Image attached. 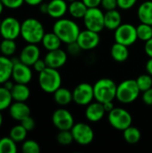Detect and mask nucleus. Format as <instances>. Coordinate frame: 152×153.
Segmentation results:
<instances>
[{
    "instance_id": "nucleus-51",
    "label": "nucleus",
    "mask_w": 152,
    "mask_h": 153,
    "mask_svg": "<svg viewBox=\"0 0 152 153\" xmlns=\"http://www.w3.org/2000/svg\"><path fill=\"white\" fill-rule=\"evenodd\" d=\"M4 5L3 4V3H2V1L0 0V14L3 13V10H4Z\"/></svg>"
},
{
    "instance_id": "nucleus-15",
    "label": "nucleus",
    "mask_w": 152,
    "mask_h": 153,
    "mask_svg": "<svg viewBox=\"0 0 152 153\" xmlns=\"http://www.w3.org/2000/svg\"><path fill=\"white\" fill-rule=\"evenodd\" d=\"M67 59H68V53L64 49H62L61 48L55 50L47 51L44 58L47 66L55 69H60L61 67H63L66 64Z\"/></svg>"
},
{
    "instance_id": "nucleus-39",
    "label": "nucleus",
    "mask_w": 152,
    "mask_h": 153,
    "mask_svg": "<svg viewBox=\"0 0 152 153\" xmlns=\"http://www.w3.org/2000/svg\"><path fill=\"white\" fill-rule=\"evenodd\" d=\"M4 7L9 9H17L20 8L24 2V0H1Z\"/></svg>"
},
{
    "instance_id": "nucleus-45",
    "label": "nucleus",
    "mask_w": 152,
    "mask_h": 153,
    "mask_svg": "<svg viewBox=\"0 0 152 153\" xmlns=\"http://www.w3.org/2000/svg\"><path fill=\"white\" fill-rule=\"evenodd\" d=\"M144 51H145L146 55L150 58H152V38L151 39H149L148 41L145 42V44H144Z\"/></svg>"
},
{
    "instance_id": "nucleus-7",
    "label": "nucleus",
    "mask_w": 152,
    "mask_h": 153,
    "mask_svg": "<svg viewBox=\"0 0 152 153\" xmlns=\"http://www.w3.org/2000/svg\"><path fill=\"white\" fill-rule=\"evenodd\" d=\"M105 13L99 7L88 8L82 21L85 29L100 33L105 29Z\"/></svg>"
},
{
    "instance_id": "nucleus-11",
    "label": "nucleus",
    "mask_w": 152,
    "mask_h": 153,
    "mask_svg": "<svg viewBox=\"0 0 152 153\" xmlns=\"http://www.w3.org/2000/svg\"><path fill=\"white\" fill-rule=\"evenodd\" d=\"M52 123L54 126L59 131L71 130L73 125L75 124L73 114L64 108H58L53 113Z\"/></svg>"
},
{
    "instance_id": "nucleus-52",
    "label": "nucleus",
    "mask_w": 152,
    "mask_h": 153,
    "mask_svg": "<svg viewBox=\"0 0 152 153\" xmlns=\"http://www.w3.org/2000/svg\"><path fill=\"white\" fill-rule=\"evenodd\" d=\"M2 125H3V116H2V113L0 111V127L2 126Z\"/></svg>"
},
{
    "instance_id": "nucleus-21",
    "label": "nucleus",
    "mask_w": 152,
    "mask_h": 153,
    "mask_svg": "<svg viewBox=\"0 0 152 153\" xmlns=\"http://www.w3.org/2000/svg\"><path fill=\"white\" fill-rule=\"evenodd\" d=\"M13 61L9 56H0V84H4L12 78Z\"/></svg>"
},
{
    "instance_id": "nucleus-6",
    "label": "nucleus",
    "mask_w": 152,
    "mask_h": 153,
    "mask_svg": "<svg viewBox=\"0 0 152 153\" xmlns=\"http://www.w3.org/2000/svg\"><path fill=\"white\" fill-rule=\"evenodd\" d=\"M108 120L113 128L118 131H124L132 126L133 117L125 108H115L113 110L108 113Z\"/></svg>"
},
{
    "instance_id": "nucleus-16",
    "label": "nucleus",
    "mask_w": 152,
    "mask_h": 153,
    "mask_svg": "<svg viewBox=\"0 0 152 153\" xmlns=\"http://www.w3.org/2000/svg\"><path fill=\"white\" fill-rule=\"evenodd\" d=\"M39 58H40L39 48L37 46V44H29V43L22 49L19 56L21 62L30 66H32L34 63Z\"/></svg>"
},
{
    "instance_id": "nucleus-37",
    "label": "nucleus",
    "mask_w": 152,
    "mask_h": 153,
    "mask_svg": "<svg viewBox=\"0 0 152 153\" xmlns=\"http://www.w3.org/2000/svg\"><path fill=\"white\" fill-rule=\"evenodd\" d=\"M82 51V49L81 48V47L79 46V44L74 41L72 43L67 44V48H66V52L73 56H78L81 55V52Z\"/></svg>"
},
{
    "instance_id": "nucleus-33",
    "label": "nucleus",
    "mask_w": 152,
    "mask_h": 153,
    "mask_svg": "<svg viewBox=\"0 0 152 153\" xmlns=\"http://www.w3.org/2000/svg\"><path fill=\"white\" fill-rule=\"evenodd\" d=\"M12 95L11 91L5 89L4 86L0 87V111H3L6 108H9L12 104Z\"/></svg>"
},
{
    "instance_id": "nucleus-44",
    "label": "nucleus",
    "mask_w": 152,
    "mask_h": 153,
    "mask_svg": "<svg viewBox=\"0 0 152 153\" xmlns=\"http://www.w3.org/2000/svg\"><path fill=\"white\" fill-rule=\"evenodd\" d=\"M88 8H92V7H99L101 4V0H82Z\"/></svg>"
},
{
    "instance_id": "nucleus-24",
    "label": "nucleus",
    "mask_w": 152,
    "mask_h": 153,
    "mask_svg": "<svg viewBox=\"0 0 152 153\" xmlns=\"http://www.w3.org/2000/svg\"><path fill=\"white\" fill-rule=\"evenodd\" d=\"M10 91L13 100L14 101L25 102L26 100H28V99L30 96V88L27 86V84H23V83H15Z\"/></svg>"
},
{
    "instance_id": "nucleus-50",
    "label": "nucleus",
    "mask_w": 152,
    "mask_h": 153,
    "mask_svg": "<svg viewBox=\"0 0 152 153\" xmlns=\"http://www.w3.org/2000/svg\"><path fill=\"white\" fill-rule=\"evenodd\" d=\"M39 12L47 14V3H41L39 4Z\"/></svg>"
},
{
    "instance_id": "nucleus-42",
    "label": "nucleus",
    "mask_w": 152,
    "mask_h": 153,
    "mask_svg": "<svg viewBox=\"0 0 152 153\" xmlns=\"http://www.w3.org/2000/svg\"><path fill=\"white\" fill-rule=\"evenodd\" d=\"M142 100L144 104H146L147 106L152 107V88L142 92Z\"/></svg>"
},
{
    "instance_id": "nucleus-5",
    "label": "nucleus",
    "mask_w": 152,
    "mask_h": 153,
    "mask_svg": "<svg viewBox=\"0 0 152 153\" xmlns=\"http://www.w3.org/2000/svg\"><path fill=\"white\" fill-rule=\"evenodd\" d=\"M140 93L136 80L127 79L117 85L116 99L122 104H131L140 97Z\"/></svg>"
},
{
    "instance_id": "nucleus-29",
    "label": "nucleus",
    "mask_w": 152,
    "mask_h": 153,
    "mask_svg": "<svg viewBox=\"0 0 152 153\" xmlns=\"http://www.w3.org/2000/svg\"><path fill=\"white\" fill-rule=\"evenodd\" d=\"M136 30L138 39L141 41L146 42L152 38V25L141 22L136 27Z\"/></svg>"
},
{
    "instance_id": "nucleus-13",
    "label": "nucleus",
    "mask_w": 152,
    "mask_h": 153,
    "mask_svg": "<svg viewBox=\"0 0 152 153\" xmlns=\"http://www.w3.org/2000/svg\"><path fill=\"white\" fill-rule=\"evenodd\" d=\"M13 68L12 73V79L15 83L28 84L32 79V71L30 65L22 63L20 59L13 58Z\"/></svg>"
},
{
    "instance_id": "nucleus-32",
    "label": "nucleus",
    "mask_w": 152,
    "mask_h": 153,
    "mask_svg": "<svg viewBox=\"0 0 152 153\" xmlns=\"http://www.w3.org/2000/svg\"><path fill=\"white\" fill-rule=\"evenodd\" d=\"M16 152V143L10 136L0 139V153H15Z\"/></svg>"
},
{
    "instance_id": "nucleus-22",
    "label": "nucleus",
    "mask_w": 152,
    "mask_h": 153,
    "mask_svg": "<svg viewBox=\"0 0 152 153\" xmlns=\"http://www.w3.org/2000/svg\"><path fill=\"white\" fill-rule=\"evenodd\" d=\"M129 47L121 43L116 42L112 45L110 49V55L114 61L117 63H124L129 57Z\"/></svg>"
},
{
    "instance_id": "nucleus-46",
    "label": "nucleus",
    "mask_w": 152,
    "mask_h": 153,
    "mask_svg": "<svg viewBox=\"0 0 152 153\" xmlns=\"http://www.w3.org/2000/svg\"><path fill=\"white\" fill-rule=\"evenodd\" d=\"M103 106H104V108L106 110L107 113H109L111 110H113L116 107L114 105V102L113 101H108V102H105L103 103Z\"/></svg>"
},
{
    "instance_id": "nucleus-17",
    "label": "nucleus",
    "mask_w": 152,
    "mask_h": 153,
    "mask_svg": "<svg viewBox=\"0 0 152 153\" xmlns=\"http://www.w3.org/2000/svg\"><path fill=\"white\" fill-rule=\"evenodd\" d=\"M106 113L103 103L95 100L86 106L85 117L91 123H97L105 117Z\"/></svg>"
},
{
    "instance_id": "nucleus-14",
    "label": "nucleus",
    "mask_w": 152,
    "mask_h": 153,
    "mask_svg": "<svg viewBox=\"0 0 152 153\" xmlns=\"http://www.w3.org/2000/svg\"><path fill=\"white\" fill-rule=\"evenodd\" d=\"M76 42L79 44L82 50H92L96 48L100 43L99 33L85 29L83 30H81Z\"/></svg>"
},
{
    "instance_id": "nucleus-38",
    "label": "nucleus",
    "mask_w": 152,
    "mask_h": 153,
    "mask_svg": "<svg viewBox=\"0 0 152 153\" xmlns=\"http://www.w3.org/2000/svg\"><path fill=\"white\" fill-rule=\"evenodd\" d=\"M137 2L138 0H117V5L119 9L126 11L132 9Z\"/></svg>"
},
{
    "instance_id": "nucleus-34",
    "label": "nucleus",
    "mask_w": 152,
    "mask_h": 153,
    "mask_svg": "<svg viewBox=\"0 0 152 153\" xmlns=\"http://www.w3.org/2000/svg\"><path fill=\"white\" fill-rule=\"evenodd\" d=\"M135 80H136L137 85H138L141 92H143V91L152 88V76L148 73L141 74Z\"/></svg>"
},
{
    "instance_id": "nucleus-49",
    "label": "nucleus",
    "mask_w": 152,
    "mask_h": 153,
    "mask_svg": "<svg viewBox=\"0 0 152 153\" xmlns=\"http://www.w3.org/2000/svg\"><path fill=\"white\" fill-rule=\"evenodd\" d=\"M14 84H15V82L13 83V81L12 82L11 80H8V81H6V82L3 84V86H4L5 89H7V90L11 91V90L13 89V87L14 86Z\"/></svg>"
},
{
    "instance_id": "nucleus-35",
    "label": "nucleus",
    "mask_w": 152,
    "mask_h": 153,
    "mask_svg": "<svg viewBox=\"0 0 152 153\" xmlns=\"http://www.w3.org/2000/svg\"><path fill=\"white\" fill-rule=\"evenodd\" d=\"M56 141L59 144H61L63 146H68L73 142H74L71 130H61V131H59V133L56 135Z\"/></svg>"
},
{
    "instance_id": "nucleus-20",
    "label": "nucleus",
    "mask_w": 152,
    "mask_h": 153,
    "mask_svg": "<svg viewBox=\"0 0 152 153\" xmlns=\"http://www.w3.org/2000/svg\"><path fill=\"white\" fill-rule=\"evenodd\" d=\"M104 22H105L106 29H108L109 30H115L123 23L122 22V14L116 9L106 11L105 16H104Z\"/></svg>"
},
{
    "instance_id": "nucleus-12",
    "label": "nucleus",
    "mask_w": 152,
    "mask_h": 153,
    "mask_svg": "<svg viewBox=\"0 0 152 153\" xmlns=\"http://www.w3.org/2000/svg\"><path fill=\"white\" fill-rule=\"evenodd\" d=\"M21 25L22 23L14 17L9 16L4 18L0 26V34L2 38L15 40L21 36Z\"/></svg>"
},
{
    "instance_id": "nucleus-18",
    "label": "nucleus",
    "mask_w": 152,
    "mask_h": 153,
    "mask_svg": "<svg viewBox=\"0 0 152 153\" xmlns=\"http://www.w3.org/2000/svg\"><path fill=\"white\" fill-rule=\"evenodd\" d=\"M68 5L66 0H50L47 3V14L56 20L63 18L68 13Z\"/></svg>"
},
{
    "instance_id": "nucleus-4",
    "label": "nucleus",
    "mask_w": 152,
    "mask_h": 153,
    "mask_svg": "<svg viewBox=\"0 0 152 153\" xmlns=\"http://www.w3.org/2000/svg\"><path fill=\"white\" fill-rule=\"evenodd\" d=\"M39 84L46 93H54L62 85V76L58 69L47 67L39 73Z\"/></svg>"
},
{
    "instance_id": "nucleus-9",
    "label": "nucleus",
    "mask_w": 152,
    "mask_h": 153,
    "mask_svg": "<svg viewBox=\"0 0 152 153\" xmlns=\"http://www.w3.org/2000/svg\"><path fill=\"white\" fill-rule=\"evenodd\" d=\"M93 85L88 82L79 83L73 91V101L78 106H87L94 100Z\"/></svg>"
},
{
    "instance_id": "nucleus-47",
    "label": "nucleus",
    "mask_w": 152,
    "mask_h": 153,
    "mask_svg": "<svg viewBox=\"0 0 152 153\" xmlns=\"http://www.w3.org/2000/svg\"><path fill=\"white\" fill-rule=\"evenodd\" d=\"M44 0H24V2L30 5V6H36V5H39L41 3H43Z\"/></svg>"
},
{
    "instance_id": "nucleus-27",
    "label": "nucleus",
    "mask_w": 152,
    "mask_h": 153,
    "mask_svg": "<svg viewBox=\"0 0 152 153\" xmlns=\"http://www.w3.org/2000/svg\"><path fill=\"white\" fill-rule=\"evenodd\" d=\"M41 43L47 51H51V50L60 48L63 42L59 39V37L54 31H52V32L45 33L41 40Z\"/></svg>"
},
{
    "instance_id": "nucleus-53",
    "label": "nucleus",
    "mask_w": 152,
    "mask_h": 153,
    "mask_svg": "<svg viewBox=\"0 0 152 153\" xmlns=\"http://www.w3.org/2000/svg\"><path fill=\"white\" fill-rule=\"evenodd\" d=\"M68 3H72V2H73V1H75V0H66Z\"/></svg>"
},
{
    "instance_id": "nucleus-10",
    "label": "nucleus",
    "mask_w": 152,
    "mask_h": 153,
    "mask_svg": "<svg viewBox=\"0 0 152 153\" xmlns=\"http://www.w3.org/2000/svg\"><path fill=\"white\" fill-rule=\"evenodd\" d=\"M71 132L73 134L74 142L82 146L91 143L94 139V131L87 123H75L72 127Z\"/></svg>"
},
{
    "instance_id": "nucleus-26",
    "label": "nucleus",
    "mask_w": 152,
    "mask_h": 153,
    "mask_svg": "<svg viewBox=\"0 0 152 153\" xmlns=\"http://www.w3.org/2000/svg\"><path fill=\"white\" fill-rule=\"evenodd\" d=\"M87 10V5L82 0H75L68 5V13L73 19H83Z\"/></svg>"
},
{
    "instance_id": "nucleus-25",
    "label": "nucleus",
    "mask_w": 152,
    "mask_h": 153,
    "mask_svg": "<svg viewBox=\"0 0 152 153\" xmlns=\"http://www.w3.org/2000/svg\"><path fill=\"white\" fill-rule=\"evenodd\" d=\"M53 94L55 102L61 107H65L73 101V92L65 87L61 86Z\"/></svg>"
},
{
    "instance_id": "nucleus-31",
    "label": "nucleus",
    "mask_w": 152,
    "mask_h": 153,
    "mask_svg": "<svg viewBox=\"0 0 152 153\" xmlns=\"http://www.w3.org/2000/svg\"><path fill=\"white\" fill-rule=\"evenodd\" d=\"M16 43L13 39H4L0 43V52L5 56H13L16 51Z\"/></svg>"
},
{
    "instance_id": "nucleus-2",
    "label": "nucleus",
    "mask_w": 152,
    "mask_h": 153,
    "mask_svg": "<svg viewBox=\"0 0 152 153\" xmlns=\"http://www.w3.org/2000/svg\"><path fill=\"white\" fill-rule=\"evenodd\" d=\"M45 29L41 22L35 18H27L21 25V37L29 44H39L41 42Z\"/></svg>"
},
{
    "instance_id": "nucleus-23",
    "label": "nucleus",
    "mask_w": 152,
    "mask_h": 153,
    "mask_svg": "<svg viewBox=\"0 0 152 153\" xmlns=\"http://www.w3.org/2000/svg\"><path fill=\"white\" fill-rule=\"evenodd\" d=\"M137 16L141 22L152 25V0H146L139 5Z\"/></svg>"
},
{
    "instance_id": "nucleus-30",
    "label": "nucleus",
    "mask_w": 152,
    "mask_h": 153,
    "mask_svg": "<svg viewBox=\"0 0 152 153\" xmlns=\"http://www.w3.org/2000/svg\"><path fill=\"white\" fill-rule=\"evenodd\" d=\"M27 133L28 131L22 125H17L10 130L9 136L15 143H22L25 141L27 137Z\"/></svg>"
},
{
    "instance_id": "nucleus-48",
    "label": "nucleus",
    "mask_w": 152,
    "mask_h": 153,
    "mask_svg": "<svg viewBox=\"0 0 152 153\" xmlns=\"http://www.w3.org/2000/svg\"><path fill=\"white\" fill-rule=\"evenodd\" d=\"M146 71L152 76V58H150L146 63Z\"/></svg>"
},
{
    "instance_id": "nucleus-8",
    "label": "nucleus",
    "mask_w": 152,
    "mask_h": 153,
    "mask_svg": "<svg viewBox=\"0 0 152 153\" xmlns=\"http://www.w3.org/2000/svg\"><path fill=\"white\" fill-rule=\"evenodd\" d=\"M114 31L115 41L127 47L133 45L138 40L136 27L132 23H122Z\"/></svg>"
},
{
    "instance_id": "nucleus-28",
    "label": "nucleus",
    "mask_w": 152,
    "mask_h": 153,
    "mask_svg": "<svg viewBox=\"0 0 152 153\" xmlns=\"http://www.w3.org/2000/svg\"><path fill=\"white\" fill-rule=\"evenodd\" d=\"M123 136L127 143L135 144L140 142L142 138V134L137 127L130 126L129 127H127L123 131Z\"/></svg>"
},
{
    "instance_id": "nucleus-1",
    "label": "nucleus",
    "mask_w": 152,
    "mask_h": 153,
    "mask_svg": "<svg viewBox=\"0 0 152 153\" xmlns=\"http://www.w3.org/2000/svg\"><path fill=\"white\" fill-rule=\"evenodd\" d=\"M53 31L59 37L63 43L67 45L77 40L81 29L77 22L73 19L63 17L55 22Z\"/></svg>"
},
{
    "instance_id": "nucleus-19",
    "label": "nucleus",
    "mask_w": 152,
    "mask_h": 153,
    "mask_svg": "<svg viewBox=\"0 0 152 153\" xmlns=\"http://www.w3.org/2000/svg\"><path fill=\"white\" fill-rule=\"evenodd\" d=\"M9 114L13 119L21 122L25 117L30 116V108L25 102L14 101L9 107Z\"/></svg>"
},
{
    "instance_id": "nucleus-54",
    "label": "nucleus",
    "mask_w": 152,
    "mask_h": 153,
    "mask_svg": "<svg viewBox=\"0 0 152 153\" xmlns=\"http://www.w3.org/2000/svg\"><path fill=\"white\" fill-rule=\"evenodd\" d=\"M1 22H2V21L0 20V26H1Z\"/></svg>"
},
{
    "instance_id": "nucleus-36",
    "label": "nucleus",
    "mask_w": 152,
    "mask_h": 153,
    "mask_svg": "<svg viewBox=\"0 0 152 153\" xmlns=\"http://www.w3.org/2000/svg\"><path fill=\"white\" fill-rule=\"evenodd\" d=\"M22 151L23 153H39L40 146L33 140H25L22 145Z\"/></svg>"
},
{
    "instance_id": "nucleus-43",
    "label": "nucleus",
    "mask_w": 152,
    "mask_h": 153,
    "mask_svg": "<svg viewBox=\"0 0 152 153\" xmlns=\"http://www.w3.org/2000/svg\"><path fill=\"white\" fill-rule=\"evenodd\" d=\"M33 66V68H34V70L36 71V72H38V73H40V72H42L43 70H45L47 66V64H46V62H45V60L44 59H38L35 63H34V65H32Z\"/></svg>"
},
{
    "instance_id": "nucleus-40",
    "label": "nucleus",
    "mask_w": 152,
    "mask_h": 153,
    "mask_svg": "<svg viewBox=\"0 0 152 153\" xmlns=\"http://www.w3.org/2000/svg\"><path fill=\"white\" fill-rule=\"evenodd\" d=\"M100 6L105 11L115 10V9H116L118 7L117 0H101Z\"/></svg>"
},
{
    "instance_id": "nucleus-3",
    "label": "nucleus",
    "mask_w": 152,
    "mask_h": 153,
    "mask_svg": "<svg viewBox=\"0 0 152 153\" xmlns=\"http://www.w3.org/2000/svg\"><path fill=\"white\" fill-rule=\"evenodd\" d=\"M117 84L110 78H101L93 85L95 100L105 103L114 101L116 97Z\"/></svg>"
},
{
    "instance_id": "nucleus-41",
    "label": "nucleus",
    "mask_w": 152,
    "mask_h": 153,
    "mask_svg": "<svg viewBox=\"0 0 152 153\" xmlns=\"http://www.w3.org/2000/svg\"><path fill=\"white\" fill-rule=\"evenodd\" d=\"M21 125L29 132V131H31V130H33L34 128H35V121H34V119L30 117V116H29V117H25L24 119H22V121H21Z\"/></svg>"
}]
</instances>
